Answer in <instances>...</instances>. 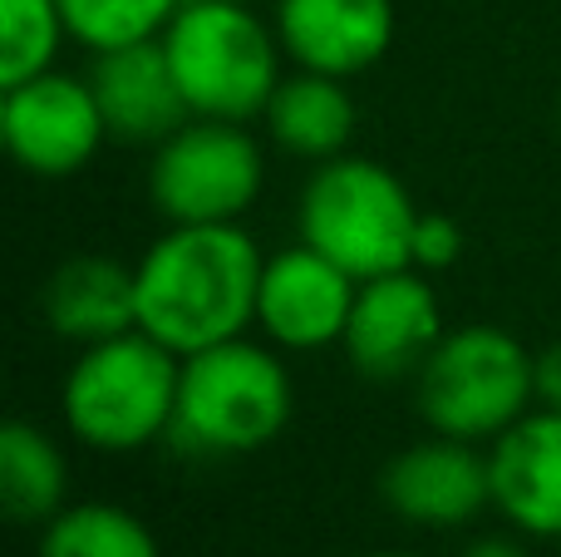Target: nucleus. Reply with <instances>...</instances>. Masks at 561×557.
<instances>
[{
	"label": "nucleus",
	"instance_id": "1",
	"mask_svg": "<svg viewBox=\"0 0 561 557\" xmlns=\"http://www.w3.org/2000/svg\"><path fill=\"white\" fill-rule=\"evenodd\" d=\"M138 331L197 355L256 326L266 257L242 223H178L138 257Z\"/></svg>",
	"mask_w": 561,
	"mask_h": 557
},
{
	"label": "nucleus",
	"instance_id": "2",
	"mask_svg": "<svg viewBox=\"0 0 561 557\" xmlns=\"http://www.w3.org/2000/svg\"><path fill=\"white\" fill-rule=\"evenodd\" d=\"M290 405H296V390H290L286 365L266 345L232 336L222 345L183 355L168 440L197 459L256 454L286 430Z\"/></svg>",
	"mask_w": 561,
	"mask_h": 557
},
{
	"label": "nucleus",
	"instance_id": "3",
	"mask_svg": "<svg viewBox=\"0 0 561 557\" xmlns=\"http://www.w3.org/2000/svg\"><path fill=\"white\" fill-rule=\"evenodd\" d=\"M178 375H183V355H173L138 326L84 345L59 390L69 434L99 454L148 450L173 430Z\"/></svg>",
	"mask_w": 561,
	"mask_h": 557
},
{
	"label": "nucleus",
	"instance_id": "4",
	"mask_svg": "<svg viewBox=\"0 0 561 557\" xmlns=\"http://www.w3.org/2000/svg\"><path fill=\"white\" fill-rule=\"evenodd\" d=\"M163 49L193 118L252 124L286 79L276 25H266L247 0H187L163 30Z\"/></svg>",
	"mask_w": 561,
	"mask_h": 557
},
{
	"label": "nucleus",
	"instance_id": "5",
	"mask_svg": "<svg viewBox=\"0 0 561 557\" xmlns=\"http://www.w3.org/2000/svg\"><path fill=\"white\" fill-rule=\"evenodd\" d=\"M300 242L316 247L355 282L414 266V227L419 207L409 187L385 163L359 154H340L316 163L300 193Z\"/></svg>",
	"mask_w": 561,
	"mask_h": 557
},
{
	"label": "nucleus",
	"instance_id": "6",
	"mask_svg": "<svg viewBox=\"0 0 561 557\" xmlns=\"http://www.w3.org/2000/svg\"><path fill=\"white\" fill-rule=\"evenodd\" d=\"M414 385L419 414H424L428 430L468 444L497 440L527 410H537L533 351L513 331L488 321L444 331V341L434 345Z\"/></svg>",
	"mask_w": 561,
	"mask_h": 557
},
{
	"label": "nucleus",
	"instance_id": "7",
	"mask_svg": "<svg viewBox=\"0 0 561 557\" xmlns=\"http://www.w3.org/2000/svg\"><path fill=\"white\" fill-rule=\"evenodd\" d=\"M266 183V154L247 124L187 118L178 134L153 144L148 197L178 223H242Z\"/></svg>",
	"mask_w": 561,
	"mask_h": 557
},
{
	"label": "nucleus",
	"instance_id": "8",
	"mask_svg": "<svg viewBox=\"0 0 561 557\" xmlns=\"http://www.w3.org/2000/svg\"><path fill=\"white\" fill-rule=\"evenodd\" d=\"M0 134L25 173L69 178L104 148L108 124L89 79L45 69L25 84L0 89Z\"/></svg>",
	"mask_w": 561,
	"mask_h": 557
},
{
	"label": "nucleus",
	"instance_id": "9",
	"mask_svg": "<svg viewBox=\"0 0 561 557\" xmlns=\"http://www.w3.org/2000/svg\"><path fill=\"white\" fill-rule=\"evenodd\" d=\"M444 341V311H438L434 282L419 266L385 272L359 282L355 311L345 326V355L369 380H399L419 375L434 345Z\"/></svg>",
	"mask_w": 561,
	"mask_h": 557
},
{
	"label": "nucleus",
	"instance_id": "10",
	"mask_svg": "<svg viewBox=\"0 0 561 557\" xmlns=\"http://www.w3.org/2000/svg\"><path fill=\"white\" fill-rule=\"evenodd\" d=\"M355 296L359 282L345 266L296 242L266 257L262 292H256V326L280 351H325V345L345 341Z\"/></svg>",
	"mask_w": 561,
	"mask_h": 557
},
{
	"label": "nucleus",
	"instance_id": "11",
	"mask_svg": "<svg viewBox=\"0 0 561 557\" xmlns=\"http://www.w3.org/2000/svg\"><path fill=\"white\" fill-rule=\"evenodd\" d=\"M379 499L414 528H458L493 503L488 454L468 440H419L385 464Z\"/></svg>",
	"mask_w": 561,
	"mask_h": 557
},
{
	"label": "nucleus",
	"instance_id": "12",
	"mask_svg": "<svg viewBox=\"0 0 561 557\" xmlns=\"http://www.w3.org/2000/svg\"><path fill=\"white\" fill-rule=\"evenodd\" d=\"M276 35L300 69L355 79L394 45V0H276Z\"/></svg>",
	"mask_w": 561,
	"mask_h": 557
},
{
	"label": "nucleus",
	"instance_id": "13",
	"mask_svg": "<svg viewBox=\"0 0 561 557\" xmlns=\"http://www.w3.org/2000/svg\"><path fill=\"white\" fill-rule=\"evenodd\" d=\"M493 509L533 538H561V410H527L488 450Z\"/></svg>",
	"mask_w": 561,
	"mask_h": 557
},
{
	"label": "nucleus",
	"instance_id": "14",
	"mask_svg": "<svg viewBox=\"0 0 561 557\" xmlns=\"http://www.w3.org/2000/svg\"><path fill=\"white\" fill-rule=\"evenodd\" d=\"M89 84H94L99 109H104L108 138H124V144H163L168 134H178L193 118L173 79V65H168L163 39L94 55Z\"/></svg>",
	"mask_w": 561,
	"mask_h": 557
},
{
	"label": "nucleus",
	"instance_id": "15",
	"mask_svg": "<svg viewBox=\"0 0 561 557\" xmlns=\"http://www.w3.org/2000/svg\"><path fill=\"white\" fill-rule=\"evenodd\" d=\"M49 331L75 345H99L108 336H124L138 326V272L114 257H69L49 272L39 292Z\"/></svg>",
	"mask_w": 561,
	"mask_h": 557
},
{
	"label": "nucleus",
	"instance_id": "16",
	"mask_svg": "<svg viewBox=\"0 0 561 557\" xmlns=\"http://www.w3.org/2000/svg\"><path fill=\"white\" fill-rule=\"evenodd\" d=\"M266 134L286 148L290 158L306 163H330L350 148L355 138V94L345 89V79L320 75V69H296L276 84L272 104H266Z\"/></svg>",
	"mask_w": 561,
	"mask_h": 557
},
{
	"label": "nucleus",
	"instance_id": "17",
	"mask_svg": "<svg viewBox=\"0 0 561 557\" xmlns=\"http://www.w3.org/2000/svg\"><path fill=\"white\" fill-rule=\"evenodd\" d=\"M69 464L39 424L10 420L0 430V503L15 523H49L65 513Z\"/></svg>",
	"mask_w": 561,
	"mask_h": 557
},
{
	"label": "nucleus",
	"instance_id": "18",
	"mask_svg": "<svg viewBox=\"0 0 561 557\" xmlns=\"http://www.w3.org/2000/svg\"><path fill=\"white\" fill-rule=\"evenodd\" d=\"M39 557H163L138 513L118 503H69L45 523Z\"/></svg>",
	"mask_w": 561,
	"mask_h": 557
},
{
	"label": "nucleus",
	"instance_id": "19",
	"mask_svg": "<svg viewBox=\"0 0 561 557\" xmlns=\"http://www.w3.org/2000/svg\"><path fill=\"white\" fill-rule=\"evenodd\" d=\"M65 39L69 25L59 0H0V89L55 69Z\"/></svg>",
	"mask_w": 561,
	"mask_h": 557
},
{
	"label": "nucleus",
	"instance_id": "20",
	"mask_svg": "<svg viewBox=\"0 0 561 557\" xmlns=\"http://www.w3.org/2000/svg\"><path fill=\"white\" fill-rule=\"evenodd\" d=\"M183 5L187 0H59L69 39L89 45L94 55L163 39V30L173 25V15Z\"/></svg>",
	"mask_w": 561,
	"mask_h": 557
},
{
	"label": "nucleus",
	"instance_id": "21",
	"mask_svg": "<svg viewBox=\"0 0 561 557\" xmlns=\"http://www.w3.org/2000/svg\"><path fill=\"white\" fill-rule=\"evenodd\" d=\"M463 257V232H458L454 217L444 213H419L414 227V266L419 272H448V266Z\"/></svg>",
	"mask_w": 561,
	"mask_h": 557
},
{
	"label": "nucleus",
	"instance_id": "22",
	"mask_svg": "<svg viewBox=\"0 0 561 557\" xmlns=\"http://www.w3.org/2000/svg\"><path fill=\"white\" fill-rule=\"evenodd\" d=\"M533 390L542 410H561V341L533 351Z\"/></svg>",
	"mask_w": 561,
	"mask_h": 557
},
{
	"label": "nucleus",
	"instance_id": "23",
	"mask_svg": "<svg viewBox=\"0 0 561 557\" xmlns=\"http://www.w3.org/2000/svg\"><path fill=\"white\" fill-rule=\"evenodd\" d=\"M463 557H527V548L513 538H478L473 548H463Z\"/></svg>",
	"mask_w": 561,
	"mask_h": 557
},
{
	"label": "nucleus",
	"instance_id": "24",
	"mask_svg": "<svg viewBox=\"0 0 561 557\" xmlns=\"http://www.w3.org/2000/svg\"><path fill=\"white\" fill-rule=\"evenodd\" d=\"M369 557H419V553H369Z\"/></svg>",
	"mask_w": 561,
	"mask_h": 557
}]
</instances>
